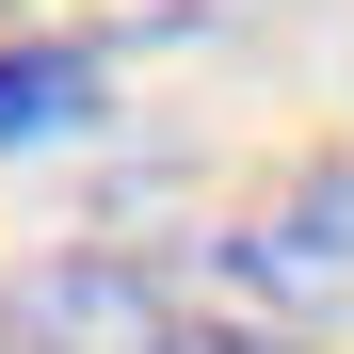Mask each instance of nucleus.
I'll return each mask as SVG.
<instances>
[{
  "label": "nucleus",
  "instance_id": "f257e3e1",
  "mask_svg": "<svg viewBox=\"0 0 354 354\" xmlns=\"http://www.w3.org/2000/svg\"><path fill=\"white\" fill-rule=\"evenodd\" d=\"M225 274L274 290V306H338V290H354V161H306L242 242H225Z\"/></svg>",
  "mask_w": 354,
  "mask_h": 354
},
{
  "label": "nucleus",
  "instance_id": "f03ea898",
  "mask_svg": "<svg viewBox=\"0 0 354 354\" xmlns=\"http://www.w3.org/2000/svg\"><path fill=\"white\" fill-rule=\"evenodd\" d=\"M258 0H0V32H32V48H194V32H242Z\"/></svg>",
  "mask_w": 354,
  "mask_h": 354
},
{
  "label": "nucleus",
  "instance_id": "7ed1b4c3",
  "mask_svg": "<svg viewBox=\"0 0 354 354\" xmlns=\"http://www.w3.org/2000/svg\"><path fill=\"white\" fill-rule=\"evenodd\" d=\"M81 113H97V65H81V48L0 32V145H48V129H81Z\"/></svg>",
  "mask_w": 354,
  "mask_h": 354
},
{
  "label": "nucleus",
  "instance_id": "20e7f679",
  "mask_svg": "<svg viewBox=\"0 0 354 354\" xmlns=\"http://www.w3.org/2000/svg\"><path fill=\"white\" fill-rule=\"evenodd\" d=\"M145 354H258V338H225V322H161Z\"/></svg>",
  "mask_w": 354,
  "mask_h": 354
}]
</instances>
